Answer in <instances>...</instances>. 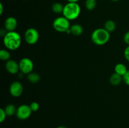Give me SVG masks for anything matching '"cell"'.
Masks as SVG:
<instances>
[{"label": "cell", "mask_w": 129, "mask_h": 128, "mask_svg": "<svg viewBox=\"0 0 129 128\" xmlns=\"http://www.w3.org/2000/svg\"><path fill=\"white\" fill-rule=\"evenodd\" d=\"M6 116H7V115H6L5 109L1 108L0 109V122H3L5 121Z\"/></svg>", "instance_id": "21"}, {"label": "cell", "mask_w": 129, "mask_h": 128, "mask_svg": "<svg viewBox=\"0 0 129 128\" xmlns=\"http://www.w3.org/2000/svg\"><path fill=\"white\" fill-rule=\"evenodd\" d=\"M116 23L113 20H107L104 25V28L107 30V31L110 33L113 32L116 30Z\"/></svg>", "instance_id": "14"}, {"label": "cell", "mask_w": 129, "mask_h": 128, "mask_svg": "<svg viewBox=\"0 0 129 128\" xmlns=\"http://www.w3.org/2000/svg\"><path fill=\"white\" fill-rule=\"evenodd\" d=\"M27 79L32 84H36L40 81V77L37 73L31 72L27 75Z\"/></svg>", "instance_id": "16"}, {"label": "cell", "mask_w": 129, "mask_h": 128, "mask_svg": "<svg viewBox=\"0 0 129 128\" xmlns=\"http://www.w3.org/2000/svg\"><path fill=\"white\" fill-rule=\"evenodd\" d=\"M71 32L74 36H80L83 32V28L81 25L79 24H74L71 26Z\"/></svg>", "instance_id": "12"}, {"label": "cell", "mask_w": 129, "mask_h": 128, "mask_svg": "<svg viewBox=\"0 0 129 128\" xmlns=\"http://www.w3.org/2000/svg\"><path fill=\"white\" fill-rule=\"evenodd\" d=\"M3 13V5L1 3H0V15H2Z\"/></svg>", "instance_id": "25"}, {"label": "cell", "mask_w": 129, "mask_h": 128, "mask_svg": "<svg viewBox=\"0 0 129 128\" xmlns=\"http://www.w3.org/2000/svg\"><path fill=\"white\" fill-rule=\"evenodd\" d=\"M57 128H68V127L66 126H64V125H60V126H58Z\"/></svg>", "instance_id": "27"}, {"label": "cell", "mask_w": 129, "mask_h": 128, "mask_svg": "<svg viewBox=\"0 0 129 128\" xmlns=\"http://www.w3.org/2000/svg\"><path fill=\"white\" fill-rule=\"evenodd\" d=\"M123 41L127 45H129V31L125 33L123 36Z\"/></svg>", "instance_id": "24"}, {"label": "cell", "mask_w": 129, "mask_h": 128, "mask_svg": "<svg viewBox=\"0 0 129 128\" xmlns=\"http://www.w3.org/2000/svg\"><path fill=\"white\" fill-rule=\"evenodd\" d=\"M30 109H31V111L32 112H37L40 108V105L38 102H33L30 104Z\"/></svg>", "instance_id": "20"}, {"label": "cell", "mask_w": 129, "mask_h": 128, "mask_svg": "<svg viewBox=\"0 0 129 128\" xmlns=\"http://www.w3.org/2000/svg\"><path fill=\"white\" fill-rule=\"evenodd\" d=\"M21 38L20 34L16 31H7L3 36V44L9 50L14 51L21 46Z\"/></svg>", "instance_id": "1"}, {"label": "cell", "mask_w": 129, "mask_h": 128, "mask_svg": "<svg viewBox=\"0 0 129 128\" xmlns=\"http://www.w3.org/2000/svg\"><path fill=\"white\" fill-rule=\"evenodd\" d=\"M4 109H5V112H6L7 116H13L15 114H16L17 108L16 107V106L14 104H8Z\"/></svg>", "instance_id": "15"}, {"label": "cell", "mask_w": 129, "mask_h": 128, "mask_svg": "<svg viewBox=\"0 0 129 128\" xmlns=\"http://www.w3.org/2000/svg\"><path fill=\"white\" fill-rule=\"evenodd\" d=\"M122 80H123L122 76L118 75L115 72L113 73L110 77V82L112 85H114V86H117V85H120Z\"/></svg>", "instance_id": "11"}, {"label": "cell", "mask_w": 129, "mask_h": 128, "mask_svg": "<svg viewBox=\"0 0 129 128\" xmlns=\"http://www.w3.org/2000/svg\"><path fill=\"white\" fill-rule=\"evenodd\" d=\"M24 37L25 41L28 45H35L39 39V31L34 28H29L25 31Z\"/></svg>", "instance_id": "5"}, {"label": "cell", "mask_w": 129, "mask_h": 128, "mask_svg": "<svg viewBox=\"0 0 129 128\" xmlns=\"http://www.w3.org/2000/svg\"><path fill=\"white\" fill-rule=\"evenodd\" d=\"M11 58V54L8 50H0V59L3 61H8L10 60Z\"/></svg>", "instance_id": "18"}, {"label": "cell", "mask_w": 129, "mask_h": 128, "mask_svg": "<svg viewBox=\"0 0 129 128\" xmlns=\"http://www.w3.org/2000/svg\"><path fill=\"white\" fill-rule=\"evenodd\" d=\"M64 6L62 4L60 3H55L52 6V10L55 13H62L63 10H64Z\"/></svg>", "instance_id": "17"}, {"label": "cell", "mask_w": 129, "mask_h": 128, "mask_svg": "<svg viewBox=\"0 0 129 128\" xmlns=\"http://www.w3.org/2000/svg\"><path fill=\"white\" fill-rule=\"evenodd\" d=\"M123 54H124V56L125 58V59L129 62V45H128L125 48Z\"/></svg>", "instance_id": "23"}, {"label": "cell", "mask_w": 129, "mask_h": 128, "mask_svg": "<svg viewBox=\"0 0 129 128\" xmlns=\"http://www.w3.org/2000/svg\"><path fill=\"white\" fill-rule=\"evenodd\" d=\"M19 67L20 71L23 74H29L32 72L34 69V65L32 60L27 57H25L21 58L19 61Z\"/></svg>", "instance_id": "6"}, {"label": "cell", "mask_w": 129, "mask_h": 128, "mask_svg": "<svg viewBox=\"0 0 129 128\" xmlns=\"http://www.w3.org/2000/svg\"><path fill=\"white\" fill-rule=\"evenodd\" d=\"M6 70L10 74H16L20 71L19 63L13 60H9L5 64Z\"/></svg>", "instance_id": "9"}, {"label": "cell", "mask_w": 129, "mask_h": 128, "mask_svg": "<svg viewBox=\"0 0 129 128\" xmlns=\"http://www.w3.org/2000/svg\"><path fill=\"white\" fill-rule=\"evenodd\" d=\"M80 14L81 7L78 3H68L64 5L62 15L69 21L77 19Z\"/></svg>", "instance_id": "3"}, {"label": "cell", "mask_w": 129, "mask_h": 128, "mask_svg": "<svg viewBox=\"0 0 129 128\" xmlns=\"http://www.w3.org/2000/svg\"><path fill=\"white\" fill-rule=\"evenodd\" d=\"M53 28L55 31L60 33H66L71 28L70 21L64 16L56 18L52 23Z\"/></svg>", "instance_id": "4"}, {"label": "cell", "mask_w": 129, "mask_h": 128, "mask_svg": "<svg viewBox=\"0 0 129 128\" xmlns=\"http://www.w3.org/2000/svg\"><path fill=\"white\" fill-rule=\"evenodd\" d=\"M110 38V33L105 29L97 28L92 32L91 39L93 43L98 46H102L108 42Z\"/></svg>", "instance_id": "2"}, {"label": "cell", "mask_w": 129, "mask_h": 128, "mask_svg": "<svg viewBox=\"0 0 129 128\" xmlns=\"http://www.w3.org/2000/svg\"><path fill=\"white\" fill-rule=\"evenodd\" d=\"M111 1H115V2H116V1H120V0H111Z\"/></svg>", "instance_id": "28"}, {"label": "cell", "mask_w": 129, "mask_h": 128, "mask_svg": "<svg viewBox=\"0 0 129 128\" xmlns=\"http://www.w3.org/2000/svg\"><path fill=\"white\" fill-rule=\"evenodd\" d=\"M127 68L125 65L122 63H118L115 66V72L118 75L123 76L127 72Z\"/></svg>", "instance_id": "13"}, {"label": "cell", "mask_w": 129, "mask_h": 128, "mask_svg": "<svg viewBox=\"0 0 129 128\" xmlns=\"http://www.w3.org/2000/svg\"><path fill=\"white\" fill-rule=\"evenodd\" d=\"M9 90L11 95L14 97H18L22 94L23 91V87L21 82L18 81H15L11 83L10 85Z\"/></svg>", "instance_id": "8"}, {"label": "cell", "mask_w": 129, "mask_h": 128, "mask_svg": "<svg viewBox=\"0 0 129 128\" xmlns=\"http://www.w3.org/2000/svg\"><path fill=\"white\" fill-rule=\"evenodd\" d=\"M18 22L15 18L10 16L7 18L5 21V30L7 31H15V29L17 27Z\"/></svg>", "instance_id": "10"}, {"label": "cell", "mask_w": 129, "mask_h": 128, "mask_svg": "<svg viewBox=\"0 0 129 128\" xmlns=\"http://www.w3.org/2000/svg\"><path fill=\"white\" fill-rule=\"evenodd\" d=\"M96 6V0H86L85 7L89 11H92L95 8Z\"/></svg>", "instance_id": "19"}, {"label": "cell", "mask_w": 129, "mask_h": 128, "mask_svg": "<svg viewBox=\"0 0 129 128\" xmlns=\"http://www.w3.org/2000/svg\"><path fill=\"white\" fill-rule=\"evenodd\" d=\"M31 111L30 105L26 104H22L17 107L16 115L20 120H26L31 115Z\"/></svg>", "instance_id": "7"}, {"label": "cell", "mask_w": 129, "mask_h": 128, "mask_svg": "<svg viewBox=\"0 0 129 128\" xmlns=\"http://www.w3.org/2000/svg\"><path fill=\"white\" fill-rule=\"evenodd\" d=\"M68 3H78L79 0H67Z\"/></svg>", "instance_id": "26"}, {"label": "cell", "mask_w": 129, "mask_h": 128, "mask_svg": "<svg viewBox=\"0 0 129 128\" xmlns=\"http://www.w3.org/2000/svg\"><path fill=\"white\" fill-rule=\"evenodd\" d=\"M122 78L125 84L129 86V70H127V72L122 76Z\"/></svg>", "instance_id": "22"}]
</instances>
